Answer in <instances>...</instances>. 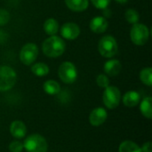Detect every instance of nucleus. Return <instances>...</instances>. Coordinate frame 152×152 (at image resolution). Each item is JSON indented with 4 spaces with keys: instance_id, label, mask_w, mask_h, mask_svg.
I'll use <instances>...</instances> for the list:
<instances>
[{
    "instance_id": "nucleus-1",
    "label": "nucleus",
    "mask_w": 152,
    "mask_h": 152,
    "mask_svg": "<svg viewBox=\"0 0 152 152\" xmlns=\"http://www.w3.org/2000/svg\"><path fill=\"white\" fill-rule=\"evenodd\" d=\"M44 53L49 58H57L61 56L66 48V44L57 36H51L47 39H45L42 45Z\"/></svg>"
},
{
    "instance_id": "nucleus-11",
    "label": "nucleus",
    "mask_w": 152,
    "mask_h": 152,
    "mask_svg": "<svg viewBox=\"0 0 152 152\" xmlns=\"http://www.w3.org/2000/svg\"><path fill=\"white\" fill-rule=\"evenodd\" d=\"M108 25H109L108 20L104 17H102V16L94 17L90 21L91 30L97 34L105 32L108 28Z\"/></svg>"
},
{
    "instance_id": "nucleus-22",
    "label": "nucleus",
    "mask_w": 152,
    "mask_h": 152,
    "mask_svg": "<svg viewBox=\"0 0 152 152\" xmlns=\"http://www.w3.org/2000/svg\"><path fill=\"white\" fill-rule=\"evenodd\" d=\"M126 19L127 20L128 23H131V24H136L138 23L139 21V19H140V16H139V13L137 11L134 10V9H128L126 12Z\"/></svg>"
},
{
    "instance_id": "nucleus-26",
    "label": "nucleus",
    "mask_w": 152,
    "mask_h": 152,
    "mask_svg": "<svg viewBox=\"0 0 152 152\" xmlns=\"http://www.w3.org/2000/svg\"><path fill=\"white\" fill-rule=\"evenodd\" d=\"M10 20L9 12L4 9H0V26L5 25Z\"/></svg>"
},
{
    "instance_id": "nucleus-14",
    "label": "nucleus",
    "mask_w": 152,
    "mask_h": 152,
    "mask_svg": "<svg viewBox=\"0 0 152 152\" xmlns=\"http://www.w3.org/2000/svg\"><path fill=\"white\" fill-rule=\"evenodd\" d=\"M141 96L136 91H129L123 97V103L126 107H134L139 104Z\"/></svg>"
},
{
    "instance_id": "nucleus-21",
    "label": "nucleus",
    "mask_w": 152,
    "mask_h": 152,
    "mask_svg": "<svg viewBox=\"0 0 152 152\" xmlns=\"http://www.w3.org/2000/svg\"><path fill=\"white\" fill-rule=\"evenodd\" d=\"M140 78L143 84L148 86L152 85V69L151 68H145L140 73Z\"/></svg>"
},
{
    "instance_id": "nucleus-15",
    "label": "nucleus",
    "mask_w": 152,
    "mask_h": 152,
    "mask_svg": "<svg viewBox=\"0 0 152 152\" xmlns=\"http://www.w3.org/2000/svg\"><path fill=\"white\" fill-rule=\"evenodd\" d=\"M69 9L74 12H83L88 7V0H65Z\"/></svg>"
},
{
    "instance_id": "nucleus-5",
    "label": "nucleus",
    "mask_w": 152,
    "mask_h": 152,
    "mask_svg": "<svg viewBox=\"0 0 152 152\" xmlns=\"http://www.w3.org/2000/svg\"><path fill=\"white\" fill-rule=\"evenodd\" d=\"M58 75L61 80L65 84H72L77 77V70L76 66L70 61L62 62L58 69Z\"/></svg>"
},
{
    "instance_id": "nucleus-16",
    "label": "nucleus",
    "mask_w": 152,
    "mask_h": 152,
    "mask_svg": "<svg viewBox=\"0 0 152 152\" xmlns=\"http://www.w3.org/2000/svg\"><path fill=\"white\" fill-rule=\"evenodd\" d=\"M44 30L49 36H55L59 31V24L55 19H47L44 23Z\"/></svg>"
},
{
    "instance_id": "nucleus-4",
    "label": "nucleus",
    "mask_w": 152,
    "mask_h": 152,
    "mask_svg": "<svg viewBox=\"0 0 152 152\" xmlns=\"http://www.w3.org/2000/svg\"><path fill=\"white\" fill-rule=\"evenodd\" d=\"M98 50L102 56L111 58L118 53V44L112 36H104L98 44Z\"/></svg>"
},
{
    "instance_id": "nucleus-7",
    "label": "nucleus",
    "mask_w": 152,
    "mask_h": 152,
    "mask_svg": "<svg viewBox=\"0 0 152 152\" xmlns=\"http://www.w3.org/2000/svg\"><path fill=\"white\" fill-rule=\"evenodd\" d=\"M149 29L147 26L141 23L134 24L130 31V38L136 45H143L149 39Z\"/></svg>"
},
{
    "instance_id": "nucleus-10",
    "label": "nucleus",
    "mask_w": 152,
    "mask_h": 152,
    "mask_svg": "<svg viewBox=\"0 0 152 152\" xmlns=\"http://www.w3.org/2000/svg\"><path fill=\"white\" fill-rule=\"evenodd\" d=\"M108 113L103 108H96L90 113L89 121L93 126H100L106 121Z\"/></svg>"
},
{
    "instance_id": "nucleus-9",
    "label": "nucleus",
    "mask_w": 152,
    "mask_h": 152,
    "mask_svg": "<svg viewBox=\"0 0 152 152\" xmlns=\"http://www.w3.org/2000/svg\"><path fill=\"white\" fill-rule=\"evenodd\" d=\"M80 34L79 27L73 22H67L61 28V35L68 40L76 39Z\"/></svg>"
},
{
    "instance_id": "nucleus-25",
    "label": "nucleus",
    "mask_w": 152,
    "mask_h": 152,
    "mask_svg": "<svg viewBox=\"0 0 152 152\" xmlns=\"http://www.w3.org/2000/svg\"><path fill=\"white\" fill-rule=\"evenodd\" d=\"M9 150L11 152H21L23 150V143L19 141L12 142L9 145Z\"/></svg>"
},
{
    "instance_id": "nucleus-27",
    "label": "nucleus",
    "mask_w": 152,
    "mask_h": 152,
    "mask_svg": "<svg viewBox=\"0 0 152 152\" xmlns=\"http://www.w3.org/2000/svg\"><path fill=\"white\" fill-rule=\"evenodd\" d=\"M142 152H152V143L151 142H148L142 145Z\"/></svg>"
},
{
    "instance_id": "nucleus-17",
    "label": "nucleus",
    "mask_w": 152,
    "mask_h": 152,
    "mask_svg": "<svg viewBox=\"0 0 152 152\" xmlns=\"http://www.w3.org/2000/svg\"><path fill=\"white\" fill-rule=\"evenodd\" d=\"M152 99L151 96H148L146 98H144L142 100V102H141V105H140V110H141V112L142 114L149 118V119H151L152 118Z\"/></svg>"
},
{
    "instance_id": "nucleus-19",
    "label": "nucleus",
    "mask_w": 152,
    "mask_h": 152,
    "mask_svg": "<svg viewBox=\"0 0 152 152\" xmlns=\"http://www.w3.org/2000/svg\"><path fill=\"white\" fill-rule=\"evenodd\" d=\"M119 152H142L140 146L131 141H125L119 145Z\"/></svg>"
},
{
    "instance_id": "nucleus-2",
    "label": "nucleus",
    "mask_w": 152,
    "mask_h": 152,
    "mask_svg": "<svg viewBox=\"0 0 152 152\" xmlns=\"http://www.w3.org/2000/svg\"><path fill=\"white\" fill-rule=\"evenodd\" d=\"M23 149L27 152H46L48 144L45 137L35 134L28 136L23 143Z\"/></svg>"
},
{
    "instance_id": "nucleus-28",
    "label": "nucleus",
    "mask_w": 152,
    "mask_h": 152,
    "mask_svg": "<svg viewBox=\"0 0 152 152\" xmlns=\"http://www.w3.org/2000/svg\"><path fill=\"white\" fill-rule=\"evenodd\" d=\"M127 1L128 0H116V2H118L119 4H126V3H127Z\"/></svg>"
},
{
    "instance_id": "nucleus-24",
    "label": "nucleus",
    "mask_w": 152,
    "mask_h": 152,
    "mask_svg": "<svg viewBox=\"0 0 152 152\" xmlns=\"http://www.w3.org/2000/svg\"><path fill=\"white\" fill-rule=\"evenodd\" d=\"M91 1L96 8L101 10L106 9L110 3V0H91Z\"/></svg>"
},
{
    "instance_id": "nucleus-6",
    "label": "nucleus",
    "mask_w": 152,
    "mask_h": 152,
    "mask_svg": "<svg viewBox=\"0 0 152 152\" xmlns=\"http://www.w3.org/2000/svg\"><path fill=\"white\" fill-rule=\"evenodd\" d=\"M120 99H121V94L118 87L109 86L108 87L105 88L102 95V101L104 105L108 109L110 110L116 109L119 105Z\"/></svg>"
},
{
    "instance_id": "nucleus-12",
    "label": "nucleus",
    "mask_w": 152,
    "mask_h": 152,
    "mask_svg": "<svg viewBox=\"0 0 152 152\" xmlns=\"http://www.w3.org/2000/svg\"><path fill=\"white\" fill-rule=\"evenodd\" d=\"M10 133L16 139H21L26 135L27 128L22 121L15 120L10 126Z\"/></svg>"
},
{
    "instance_id": "nucleus-23",
    "label": "nucleus",
    "mask_w": 152,
    "mask_h": 152,
    "mask_svg": "<svg viewBox=\"0 0 152 152\" xmlns=\"http://www.w3.org/2000/svg\"><path fill=\"white\" fill-rule=\"evenodd\" d=\"M96 83L97 85L102 87V88H106L110 86V80H109V77L106 76V75H103V74H100L97 78H96Z\"/></svg>"
},
{
    "instance_id": "nucleus-13",
    "label": "nucleus",
    "mask_w": 152,
    "mask_h": 152,
    "mask_svg": "<svg viewBox=\"0 0 152 152\" xmlns=\"http://www.w3.org/2000/svg\"><path fill=\"white\" fill-rule=\"evenodd\" d=\"M121 63L118 60H110L104 64V71L110 77H115L119 74L121 70Z\"/></svg>"
},
{
    "instance_id": "nucleus-8",
    "label": "nucleus",
    "mask_w": 152,
    "mask_h": 152,
    "mask_svg": "<svg viewBox=\"0 0 152 152\" xmlns=\"http://www.w3.org/2000/svg\"><path fill=\"white\" fill-rule=\"evenodd\" d=\"M37 55H38L37 46L33 43H28L21 48L20 53V59L23 64L30 65L37 60Z\"/></svg>"
},
{
    "instance_id": "nucleus-18",
    "label": "nucleus",
    "mask_w": 152,
    "mask_h": 152,
    "mask_svg": "<svg viewBox=\"0 0 152 152\" xmlns=\"http://www.w3.org/2000/svg\"><path fill=\"white\" fill-rule=\"evenodd\" d=\"M43 88H44V91L50 95L58 94L61 91V86L59 83L54 80H47L46 82H45Z\"/></svg>"
},
{
    "instance_id": "nucleus-20",
    "label": "nucleus",
    "mask_w": 152,
    "mask_h": 152,
    "mask_svg": "<svg viewBox=\"0 0 152 152\" xmlns=\"http://www.w3.org/2000/svg\"><path fill=\"white\" fill-rule=\"evenodd\" d=\"M31 71L37 77H44L49 73V67L43 62H37L31 67Z\"/></svg>"
},
{
    "instance_id": "nucleus-3",
    "label": "nucleus",
    "mask_w": 152,
    "mask_h": 152,
    "mask_svg": "<svg viewBox=\"0 0 152 152\" xmlns=\"http://www.w3.org/2000/svg\"><path fill=\"white\" fill-rule=\"evenodd\" d=\"M17 81V75L13 69L8 66H0V92L12 89Z\"/></svg>"
}]
</instances>
